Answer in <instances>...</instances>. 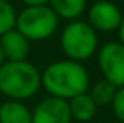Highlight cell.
Returning <instances> with one entry per match:
<instances>
[{
    "label": "cell",
    "instance_id": "cell-1",
    "mask_svg": "<svg viewBox=\"0 0 124 123\" xmlns=\"http://www.w3.org/2000/svg\"><path fill=\"white\" fill-rule=\"evenodd\" d=\"M41 85L49 96L69 101L74 96L86 93L90 76L85 66L74 60H58L41 73Z\"/></svg>",
    "mask_w": 124,
    "mask_h": 123
},
{
    "label": "cell",
    "instance_id": "cell-2",
    "mask_svg": "<svg viewBox=\"0 0 124 123\" xmlns=\"http://www.w3.org/2000/svg\"><path fill=\"white\" fill-rule=\"evenodd\" d=\"M39 87L41 73L30 62H5L0 66V92L13 101L31 98Z\"/></svg>",
    "mask_w": 124,
    "mask_h": 123
},
{
    "label": "cell",
    "instance_id": "cell-3",
    "mask_svg": "<svg viewBox=\"0 0 124 123\" xmlns=\"http://www.w3.org/2000/svg\"><path fill=\"white\" fill-rule=\"evenodd\" d=\"M14 28L28 41H42L57 32L58 16L49 5L25 6L19 14H16Z\"/></svg>",
    "mask_w": 124,
    "mask_h": 123
},
{
    "label": "cell",
    "instance_id": "cell-4",
    "mask_svg": "<svg viewBox=\"0 0 124 123\" xmlns=\"http://www.w3.org/2000/svg\"><path fill=\"white\" fill-rule=\"evenodd\" d=\"M61 49L69 60L80 63L90 59L97 49L96 30L83 21L69 22L61 33Z\"/></svg>",
    "mask_w": 124,
    "mask_h": 123
},
{
    "label": "cell",
    "instance_id": "cell-5",
    "mask_svg": "<svg viewBox=\"0 0 124 123\" xmlns=\"http://www.w3.org/2000/svg\"><path fill=\"white\" fill-rule=\"evenodd\" d=\"M97 63L107 82L116 88L124 87V46L119 41L104 44L97 54Z\"/></svg>",
    "mask_w": 124,
    "mask_h": 123
},
{
    "label": "cell",
    "instance_id": "cell-6",
    "mask_svg": "<svg viewBox=\"0 0 124 123\" xmlns=\"http://www.w3.org/2000/svg\"><path fill=\"white\" fill-rule=\"evenodd\" d=\"M124 16L121 9L110 0L94 2L88 9V24L96 32H113L118 30Z\"/></svg>",
    "mask_w": 124,
    "mask_h": 123
},
{
    "label": "cell",
    "instance_id": "cell-7",
    "mask_svg": "<svg viewBox=\"0 0 124 123\" xmlns=\"http://www.w3.org/2000/svg\"><path fill=\"white\" fill-rule=\"evenodd\" d=\"M72 117L68 101L54 96L41 99L31 111V123H71Z\"/></svg>",
    "mask_w": 124,
    "mask_h": 123
},
{
    "label": "cell",
    "instance_id": "cell-8",
    "mask_svg": "<svg viewBox=\"0 0 124 123\" xmlns=\"http://www.w3.org/2000/svg\"><path fill=\"white\" fill-rule=\"evenodd\" d=\"M0 44L6 62H24L27 60L30 52V43L22 33H19L16 28L3 33L0 36Z\"/></svg>",
    "mask_w": 124,
    "mask_h": 123
},
{
    "label": "cell",
    "instance_id": "cell-9",
    "mask_svg": "<svg viewBox=\"0 0 124 123\" xmlns=\"http://www.w3.org/2000/svg\"><path fill=\"white\" fill-rule=\"evenodd\" d=\"M69 104V112L71 117L77 122H90L94 118L97 111V106L94 104V101L91 99V96L88 93H82V95L74 96L72 99L68 101Z\"/></svg>",
    "mask_w": 124,
    "mask_h": 123
},
{
    "label": "cell",
    "instance_id": "cell-10",
    "mask_svg": "<svg viewBox=\"0 0 124 123\" xmlns=\"http://www.w3.org/2000/svg\"><path fill=\"white\" fill-rule=\"evenodd\" d=\"M0 123H31V111L22 101H9L0 106Z\"/></svg>",
    "mask_w": 124,
    "mask_h": 123
},
{
    "label": "cell",
    "instance_id": "cell-11",
    "mask_svg": "<svg viewBox=\"0 0 124 123\" xmlns=\"http://www.w3.org/2000/svg\"><path fill=\"white\" fill-rule=\"evenodd\" d=\"M49 6L58 19L77 21L86 8V0H49Z\"/></svg>",
    "mask_w": 124,
    "mask_h": 123
},
{
    "label": "cell",
    "instance_id": "cell-12",
    "mask_svg": "<svg viewBox=\"0 0 124 123\" xmlns=\"http://www.w3.org/2000/svg\"><path fill=\"white\" fill-rule=\"evenodd\" d=\"M116 90L118 88H116L115 85H112L110 82H107V80L104 79V80H97V82L91 87V90H90L88 95L91 96V99L94 101V104L99 107V106L112 104Z\"/></svg>",
    "mask_w": 124,
    "mask_h": 123
},
{
    "label": "cell",
    "instance_id": "cell-13",
    "mask_svg": "<svg viewBox=\"0 0 124 123\" xmlns=\"http://www.w3.org/2000/svg\"><path fill=\"white\" fill-rule=\"evenodd\" d=\"M16 24V11L6 0H0V36L11 28H14Z\"/></svg>",
    "mask_w": 124,
    "mask_h": 123
},
{
    "label": "cell",
    "instance_id": "cell-14",
    "mask_svg": "<svg viewBox=\"0 0 124 123\" xmlns=\"http://www.w3.org/2000/svg\"><path fill=\"white\" fill-rule=\"evenodd\" d=\"M112 109H113L115 117L121 123H124V87L116 90L115 98L112 101Z\"/></svg>",
    "mask_w": 124,
    "mask_h": 123
},
{
    "label": "cell",
    "instance_id": "cell-15",
    "mask_svg": "<svg viewBox=\"0 0 124 123\" xmlns=\"http://www.w3.org/2000/svg\"><path fill=\"white\" fill-rule=\"evenodd\" d=\"M27 6H44L49 3V0H22Z\"/></svg>",
    "mask_w": 124,
    "mask_h": 123
},
{
    "label": "cell",
    "instance_id": "cell-16",
    "mask_svg": "<svg viewBox=\"0 0 124 123\" xmlns=\"http://www.w3.org/2000/svg\"><path fill=\"white\" fill-rule=\"evenodd\" d=\"M118 32H119V43L124 46V18H123V22H121V25H119Z\"/></svg>",
    "mask_w": 124,
    "mask_h": 123
},
{
    "label": "cell",
    "instance_id": "cell-17",
    "mask_svg": "<svg viewBox=\"0 0 124 123\" xmlns=\"http://www.w3.org/2000/svg\"><path fill=\"white\" fill-rule=\"evenodd\" d=\"M5 55H3V51H2V44H0V66H2L3 63H5Z\"/></svg>",
    "mask_w": 124,
    "mask_h": 123
},
{
    "label": "cell",
    "instance_id": "cell-18",
    "mask_svg": "<svg viewBox=\"0 0 124 123\" xmlns=\"http://www.w3.org/2000/svg\"><path fill=\"white\" fill-rule=\"evenodd\" d=\"M96 2H99V0H96Z\"/></svg>",
    "mask_w": 124,
    "mask_h": 123
}]
</instances>
